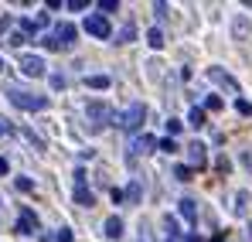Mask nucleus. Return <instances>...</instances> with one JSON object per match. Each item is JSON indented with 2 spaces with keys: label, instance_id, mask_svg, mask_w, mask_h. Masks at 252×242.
<instances>
[{
  "label": "nucleus",
  "instance_id": "f257e3e1",
  "mask_svg": "<svg viewBox=\"0 0 252 242\" xmlns=\"http://www.w3.org/2000/svg\"><path fill=\"white\" fill-rule=\"evenodd\" d=\"M3 96H7L17 109H24V113H41V109H48V96H34V92L17 89V85H7Z\"/></svg>",
  "mask_w": 252,
  "mask_h": 242
},
{
  "label": "nucleus",
  "instance_id": "f03ea898",
  "mask_svg": "<svg viewBox=\"0 0 252 242\" xmlns=\"http://www.w3.org/2000/svg\"><path fill=\"white\" fill-rule=\"evenodd\" d=\"M85 120H89V126H92V133L106 130V123L113 120V109H109V103H102V99L89 103V109H85Z\"/></svg>",
  "mask_w": 252,
  "mask_h": 242
},
{
  "label": "nucleus",
  "instance_id": "7ed1b4c3",
  "mask_svg": "<svg viewBox=\"0 0 252 242\" xmlns=\"http://www.w3.org/2000/svg\"><path fill=\"white\" fill-rule=\"evenodd\" d=\"M143 120H147V109H143V103H133V106L126 109L123 116H116V123L123 126L126 133H136V130L143 126Z\"/></svg>",
  "mask_w": 252,
  "mask_h": 242
},
{
  "label": "nucleus",
  "instance_id": "20e7f679",
  "mask_svg": "<svg viewBox=\"0 0 252 242\" xmlns=\"http://www.w3.org/2000/svg\"><path fill=\"white\" fill-rule=\"evenodd\" d=\"M85 31H89L92 38H99V41L113 38V28H109V21H106L102 14H89V17H85Z\"/></svg>",
  "mask_w": 252,
  "mask_h": 242
},
{
  "label": "nucleus",
  "instance_id": "39448f33",
  "mask_svg": "<svg viewBox=\"0 0 252 242\" xmlns=\"http://www.w3.org/2000/svg\"><path fill=\"white\" fill-rule=\"evenodd\" d=\"M21 72H24V75H31V79H38V75L48 72V65H44L41 55H24V58H21Z\"/></svg>",
  "mask_w": 252,
  "mask_h": 242
},
{
  "label": "nucleus",
  "instance_id": "423d86ee",
  "mask_svg": "<svg viewBox=\"0 0 252 242\" xmlns=\"http://www.w3.org/2000/svg\"><path fill=\"white\" fill-rule=\"evenodd\" d=\"M55 41H58V48H65V51H72V48H75V24H68V21H62V24L55 28Z\"/></svg>",
  "mask_w": 252,
  "mask_h": 242
},
{
  "label": "nucleus",
  "instance_id": "0eeeda50",
  "mask_svg": "<svg viewBox=\"0 0 252 242\" xmlns=\"http://www.w3.org/2000/svg\"><path fill=\"white\" fill-rule=\"evenodd\" d=\"M188 161H191V167H205V164H208V147H205L201 140H194V143L188 147Z\"/></svg>",
  "mask_w": 252,
  "mask_h": 242
},
{
  "label": "nucleus",
  "instance_id": "6e6552de",
  "mask_svg": "<svg viewBox=\"0 0 252 242\" xmlns=\"http://www.w3.org/2000/svg\"><path fill=\"white\" fill-rule=\"evenodd\" d=\"M17 232H21V236H34V232H38V215H34L31 208H24V211H21V222H17Z\"/></svg>",
  "mask_w": 252,
  "mask_h": 242
},
{
  "label": "nucleus",
  "instance_id": "1a4fd4ad",
  "mask_svg": "<svg viewBox=\"0 0 252 242\" xmlns=\"http://www.w3.org/2000/svg\"><path fill=\"white\" fill-rule=\"evenodd\" d=\"M21 28H24V35H38L41 28H48V14H38V17H24V21H21Z\"/></svg>",
  "mask_w": 252,
  "mask_h": 242
},
{
  "label": "nucleus",
  "instance_id": "9d476101",
  "mask_svg": "<svg viewBox=\"0 0 252 242\" xmlns=\"http://www.w3.org/2000/svg\"><path fill=\"white\" fill-rule=\"evenodd\" d=\"M154 147H160V143H157L150 133H143V137H136V140H133V154H150Z\"/></svg>",
  "mask_w": 252,
  "mask_h": 242
},
{
  "label": "nucleus",
  "instance_id": "9b49d317",
  "mask_svg": "<svg viewBox=\"0 0 252 242\" xmlns=\"http://www.w3.org/2000/svg\"><path fill=\"white\" fill-rule=\"evenodd\" d=\"M181 215H184L191 225H198V202H194V198H181Z\"/></svg>",
  "mask_w": 252,
  "mask_h": 242
},
{
  "label": "nucleus",
  "instance_id": "f8f14e48",
  "mask_svg": "<svg viewBox=\"0 0 252 242\" xmlns=\"http://www.w3.org/2000/svg\"><path fill=\"white\" fill-rule=\"evenodd\" d=\"M123 236V218L120 215H109L106 218V239H120Z\"/></svg>",
  "mask_w": 252,
  "mask_h": 242
},
{
  "label": "nucleus",
  "instance_id": "ddd939ff",
  "mask_svg": "<svg viewBox=\"0 0 252 242\" xmlns=\"http://www.w3.org/2000/svg\"><path fill=\"white\" fill-rule=\"evenodd\" d=\"M208 79H215V82H218V85H228L232 92H239V82L232 79V75H225L221 69H208Z\"/></svg>",
  "mask_w": 252,
  "mask_h": 242
},
{
  "label": "nucleus",
  "instance_id": "4468645a",
  "mask_svg": "<svg viewBox=\"0 0 252 242\" xmlns=\"http://www.w3.org/2000/svg\"><path fill=\"white\" fill-rule=\"evenodd\" d=\"M75 202L82 205V208H92V205H95V195H92L85 184H75Z\"/></svg>",
  "mask_w": 252,
  "mask_h": 242
},
{
  "label": "nucleus",
  "instance_id": "2eb2a0df",
  "mask_svg": "<svg viewBox=\"0 0 252 242\" xmlns=\"http://www.w3.org/2000/svg\"><path fill=\"white\" fill-rule=\"evenodd\" d=\"M85 85H89V89H109L113 79H109V75H85Z\"/></svg>",
  "mask_w": 252,
  "mask_h": 242
},
{
  "label": "nucleus",
  "instance_id": "dca6fc26",
  "mask_svg": "<svg viewBox=\"0 0 252 242\" xmlns=\"http://www.w3.org/2000/svg\"><path fill=\"white\" fill-rule=\"evenodd\" d=\"M147 44H150V48H164V31H160V28H150V31H147Z\"/></svg>",
  "mask_w": 252,
  "mask_h": 242
},
{
  "label": "nucleus",
  "instance_id": "f3484780",
  "mask_svg": "<svg viewBox=\"0 0 252 242\" xmlns=\"http://www.w3.org/2000/svg\"><path fill=\"white\" fill-rule=\"evenodd\" d=\"M188 123H191L194 130H201V126H205V109H198V106H194V109L188 113Z\"/></svg>",
  "mask_w": 252,
  "mask_h": 242
},
{
  "label": "nucleus",
  "instance_id": "a211bd4d",
  "mask_svg": "<svg viewBox=\"0 0 252 242\" xmlns=\"http://www.w3.org/2000/svg\"><path fill=\"white\" fill-rule=\"evenodd\" d=\"M191 174H194L191 164H177V167H174V177H177V181H191Z\"/></svg>",
  "mask_w": 252,
  "mask_h": 242
},
{
  "label": "nucleus",
  "instance_id": "6ab92c4d",
  "mask_svg": "<svg viewBox=\"0 0 252 242\" xmlns=\"http://www.w3.org/2000/svg\"><path fill=\"white\" fill-rule=\"evenodd\" d=\"M126 198H129V202L136 205V202H140V198H143V184H140V181H133V184L126 188Z\"/></svg>",
  "mask_w": 252,
  "mask_h": 242
},
{
  "label": "nucleus",
  "instance_id": "aec40b11",
  "mask_svg": "<svg viewBox=\"0 0 252 242\" xmlns=\"http://www.w3.org/2000/svg\"><path fill=\"white\" fill-rule=\"evenodd\" d=\"M136 38V28H133V24H126L123 31H120V35H116V41H120V44H129V41Z\"/></svg>",
  "mask_w": 252,
  "mask_h": 242
},
{
  "label": "nucleus",
  "instance_id": "412c9836",
  "mask_svg": "<svg viewBox=\"0 0 252 242\" xmlns=\"http://www.w3.org/2000/svg\"><path fill=\"white\" fill-rule=\"evenodd\" d=\"M38 41H41V48H44V51H62V48H58V41H55V35H41Z\"/></svg>",
  "mask_w": 252,
  "mask_h": 242
},
{
  "label": "nucleus",
  "instance_id": "4be33fe9",
  "mask_svg": "<svg viewBox=\"0 0 252 242\" xmlns=\"http://www.w3.org/2000/svg\"><path fill=\"white\" fill-rule=\"evenodd\" d=\"M14 184H17V191H24V195H28V191H34V181H31V177H17Z\"/></svg>",
  "mask_w": 252,
  "mask_h": 242
},
{
  "label": "nucleus",
  "instance_id": "5701e85b",
  "mask_svg": "<svg viewBox=\"0 0 252 242\" xmlns=\"http://www.w3.org/2000/svg\"><path fill=\"white\" fill-rule=\"evenodd\" d=\"M55 242H75L72 229H58V232H55Z\"/></svg>",
  "mask_w": 252,
  "mask_h": 242
},
{
  "label": "nucleus",
  "instance_id": "b1692460",
  "mask_svg": "<svg viewBox=\"0 0 252 242\" xmlns=\"http://www.w3.org/2000/svg\"><path fill=\"white\" fill-rule=\"evenodd\" d=\"M99 10L113 14V10H120V0H99Z\"/></svg>",
  "mask_w": 252,
  "mask_h": 242
},
{
  "label": "nucleus",
  "instance_id": "393cba45",
  "mask_svg": "<svg viewBox=\"0 0 252 242\" xmlns=\"http://www.w3.org/2000/svg\"><path fill=\"white\" fill-rule=\"evenodd\" d=\"M181 126H184V123H181V120H174V116H170V120H167V133H170V137H177V133H181Z\"/></svg>",
  "mask_w": 252,
  "mask_h": 242
},
{
  "label": "nucleus",
  "instance_id": "a878e982",
  "mask_svg": "<svg viewBox=\"0 0 252 242\" xmlns=\"http://www.w3.org/2000/svg\"><path fill=\"white\" fill-rule=\"evenodd\" d=\"M160 150H167V154H174V150H177V140H174V137H167V140H160Z\"/></svg>",
  "mask_w": 252,
  "mask_h": 242
},
{
  "label": "nucleus",
  "instance_id": "bb28decb",
  "mask_svg": "<svg viewBox=\"0 0 252 242\" xmlns=\"http://www.w3.org/2000/svg\"><path fill=\"white\" fill-rule=\"evenodd\" d=\"M48 82H51V89H65V75H58V72H55Z\"/></svg>",
  "mask_w": 252,
  "mask_h": 242
},
{
  "label": "nucleus",
  "instance_id": "cd10ccee",
  "mask_svg": "<svg viewBox=\"0 0 252 242\" xmlns=\"http://www.w3.org/2000/svg\"><path fill=\"white\" fill-rule=\"evenodd\" d=\"M235 109H239L242 116H249V113H252V106H249V103H246V99H239V103H235Z\"/></svg>",
  "mask_w": 252,
  "mask_h": 242
},
{
  "label": "nucleus",
  "instance_id": "c85d7f7f",
  "mask_svg": "<svg viewBox=\"0 0 252 242\" xmlns=\"http://www.w3.org/2000/svg\"><path fill=\"white\" fill-rule=\"evenodd\" d=\"M85 7H89L85 0H68V10H85Z\"/></svg>",
  "mask_w": 252,
  "mask_h": 242
},
{
  "label": "nucleus",
  "instance_id": "c756f323",
  "mask_svg": "<svg viewBox=\"0 0 252 242\" xmlns=\"http://www.w3.org/2000/svg\"><path fill=\"white\" fill-rule=\"evenodd\" d=\"M218 106H221V99H218V96H208V103H205V109H218Z\"/></svg>",
  "mask_w": 252,
  "mask_h": 242
},
{
  "label": "nucleus",
  "instance_id": "7c9ffc66",
  "mask_svg": "<svg viewBox=\"0 0 252 242\" xmlns=\"http://www.w3.org/2000/svg\"><path fill=\"white\" fill-rule=\"evenodd\" d=\"M7 28H10V17H0V35H3Z\"/></svg>",
  "mask_w": 252,
  "mask_h": 242
},
{
  "label": "nucleus",
  "instance_id": "2f4dec72",
  "mask_svg": "<svg viewBox=\"0 0 252 242\" xmlns=\"http://www.w3.org/2000/svg\"><path fill=\"white\" fill-rule=\"evenodd\" d=\"M10 171V164H7V157H0V174H7Z\"/></svg>",
  "mask_w": 252,
  "mask_h": 242
},
{
  "label": "nucleus",
  "instance_id": "473e14b6",
  "mask_svg": "<svg viewBox=\"0 0 252 242\" xmlns=\"http://www.w3.org/2000/svg\"><path fill=\"white\" fill-rule=\"evenodd\" d=\"M3 133H7V123H3V120H0V137H3Z\"/></svg>",
  "mask_w": 252,
  "mask_h": 242
},
{
  "label": "nucleus",
  "instance_id": "72a5a7b5",
  "mask_svg": "<svg viewBox=\"0 0 252 242\" xmlns=\"http://www.w3.org/2000/svg\"><path fill=\"white\" fill-rule=\"evenodd\" d=\"M188 242H201V239H198V236H188Z\"/></svg>",
  "mask_w": 252,
  "mask_h": 242
},
{
  "label": "nucleus",
  "instance_id": "f704fd0d",
  "mask_svg": "<svg viewBox=\"0 0 252 242\" xmlns=\"http://www.w3.org/2000/svg\"><path fill=\"white\" fill-rule=\"evenodd\" d=\"M167 242H177V236H167Z\"/></svg>",
  "mask_w": 252,
  "mask_h": 242
},
{
  "label": "nucleus",
  "instance_id": "c9c22d12",
  "mask_svg": "<svg viewBox=\"0 0 252 242\" xmlns=\"http://www.w3.org/2000/svg\"><path fill=\"white\" fill-rule=\"evenodd\" d=\"M0 69H3V58H0Z\"/></svg>",
  "mask_w": 252,
  "mask_h": 242
}]
</instances>
